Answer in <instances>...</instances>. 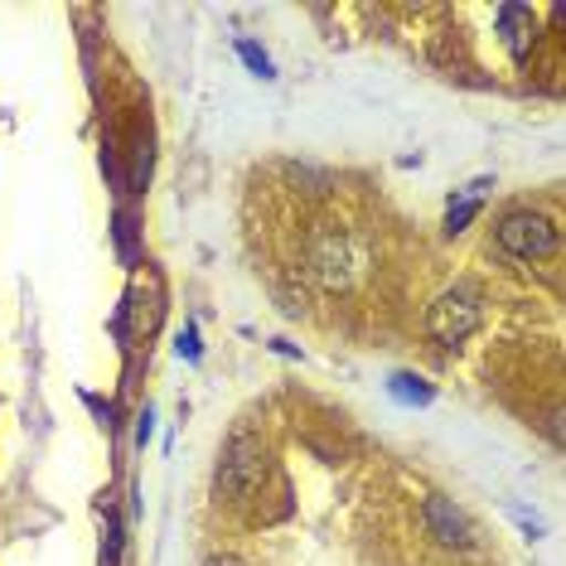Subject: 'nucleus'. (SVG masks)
<instances>
[{
    "label": "nucleus",
    "mask_w": 566,
    "mask_h": 566,
    "mask_svg": "<svg viewBox=\"0 0 566 566\" xmlns=\"http://www.w3.org/2000/svg\"><path fill=\"white\" fill-rule=\"evenodd\" d=\"M266 480V446L262 436L252 431H238L223 450V465H218V499L228 504H248V499L262 489Z\"/></svg>",
    "instance_id": "obj_1"
},
{
    "label": "nucleus",
    "mask_w": 566,
    "mask_h": 566,
    "mask_svg": "<svg viewBox=\"0 0 566 566\" xmlns=\"http://www.w3.org/2000/svg\"><path fill=\"white\" fill-rule=\"evenodd\" d=\"M499 248L518 262H543V256L557 252V223L547 213H533V209H518L499 223Z\"/></svg>",
    "instance_id": "obj_2"
},
{
    "label": "nucleus",
    "mask_w": 566,
    "mask_h": 566,
    "mask_svg": "<svg viewBox=\"0 0 566 566\" xmlns=\"http://www.w3.org/2000/svg\"><path fill=\"white\" fill-rule=\"evenodd\" d=\"M474 329H480V301L470 291H446L427 311V334L436 344H446V349L465 344Z\"/></svg>",
    "instance_id": "obj_3"
},
{
    "label": "nucleus",
    "mask_w": 566,
    "mask_h": 566,
    "mask_svg": "<svg viewBox=\"0 0 566 566\" xmlns=\"http://www.w3.org/2000/svg\"><path fill=\"white\" fill-rule=\"evenodd\" d=\"M421 518H427V533L436 537V543H446V547H470L474 543V527H470L465 513L455 509V499L431 494L427 509H421Z\"/></svg>",
    "instance_id": "obj_4"
},
{
    "label": "nucleus",
    "mask_w": 566,
    "mask_h": 566,
    "mask_svg": "<svg viewBox=\"0 0 566 566\" xmlns=\"http://www.w3.org/2000/svg\"><path fill=\"white\" fill-rule=\"evenodd\" d=\"M484 189H489V179H474V185L465 189V199H460V203H450V213H446V228H450V233H465V223H470L474 213H480Z\"/></svg>",
    "instance_id": "obj_5"
},
{
    "label": "nucleus",
    "mask_w": 566,
    "mask_h": 566,
    "mask_svg": "<svg viewBox=\"0 0 566 566\" xmlns=\"http://www.w3.org/2000/svg\"><path fill=\"white\" fill-rule=\"evenodd\" d=\"M388 388H392V397H397V402H417V407H427L431 402V388H427V378H411V373H392V382H388Z\"/></svg>",
    "instance_id": "obj_6"
},
{
    "label": "nucleus",
    "mask_w": 566,
    "mask_h": 566,
    "mask_svg": "<svg viewBox=\"0 0 566 566\" xmlns=\"http://www.w3.org/2000/svg\"><path fill=\"white\" fill-rule=\"evenodd\" d=\"M238 54H242V63H248V69L256 73V78H276V73H272V59H266V54H262V49H256L252 40H238Z\"/></svg>",
    "instance_id": "obj_7"
},
{
    "label": "nucleus",
    "mask_w": 566,
    "mask_h": 566,
    "mask_svg": "<svg viewBox=\"0 0 566 566\" xmlns=\"http://www.w3.org/2000/svg\"><path fill=\"white\" fill-rule=\"evenodd\" d=\"M518 15H523V6H504V10H499V20H504V24H518ZM509 49H513V59H523V34H509Z\"/></svg>",
    "instance_id": "obj_8"
},
{
    "label": "nucleus",
    "mask_w": 566,
    "mask_h": 566,
    "mask_svg": "<svg viewBox=\"0 0 566 566\" xmlns=\"http://www.w3.org/2000/svg\"><path fill=\"white\" fill-rule=\"evenodd\" d=\"M179 354H185V358H199V329H195V325L179 329Z\"/></svg>",
    "instance_id": "obj_9"
},
{
    "label": "nucleus",
    "mask_w": 566,
    "mask_h": 566,
    "mask_svg": "<svg viewBox=\"0 0 566 566\" xmlns=\"http://www.w3.org/2000/svg\"><path fill=\"white\" fill-rule=\"evenodd\" d=\"M209 566H242V562H233V557H213Z\"/></svg>",
    "instance_id": "obj_10"
}]
</instances>
